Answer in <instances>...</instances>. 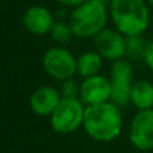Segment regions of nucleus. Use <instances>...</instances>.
<instances>
[{"label":"nucleus","instance_id":"f257e3e1","mask_svg":"<svg viewBox=\"0 0 153 153\" xmlns=\"http://www.w3.org/2000/svg\"><path fill=\"white\" fill-rule=\"evenodd\" d=\"M83 129L95 141L109 143L121 134L122 113L114 102H103L85 108Z\"/></svg>","mask_w":153,"mask_h":153},{"label":"nucleus","instance_id":"f03ea898","mask_svg":"<svg viewBox=\"0 0 153 153\" xmlns=\"http://www.w3.org/2000/svg\"><path fill=\"white\" fill-rule=\"evenodd\" d=\"M110 16L116 28L125 36L143 35L149 26L145 0H111Z\"/></svg>","mask_w":153,"mask_h":153},{"label":"nucleus","instance_id":"7ed1b4c3","mask_svg":"<svg viewBox=\"0 0 153 153\" xmlns=\"http://www.w3.org/2000/svg\"><path fill=\"white\" fill-rule=\"evenodd\" d=\"M108 20L106 4L103 0H86L76 7L70 18L73 34L79 38L95 36L105 28Z\"/></svg>","mask_w":153,"mask_h":153},{"label":"nucleus","instance_id":"20e7f679","mask_svg":"<svg viewBox=\"0 0 153 153\" xmlns=\"http://www.w3.org/2000/svg\"><path fill=\"white\" fill-rule=\"evenodd\" d=\"M85 106L78 98H63L51 114V126L55 132L69 134L83 125Z\"/></svg>","mask_w":153,"mask_h":153},{"label":"nucleus","instance_id":"39448f33","mask_svg":"<svg viewBox=\"0 0 153 153\" xmlns=\"http://www.w3.org/2000/svg\"><path fill=\"white\" fill-rule=\"evenodd\" d=\"M133 82V69L129 62L124 59L113 62L110 69L111 102L118 105L120 108L126 106L130 102Z\"/></svg>","mask_w":153,"mask_h":153},{"label":"nucleus","instance_id":"423d86ee","mask_svg":"<svg viewBox=\"0 0 153 153\" xmlns=\"http://www.w3.org/2000/svg\"><path fill=\"white\" fill-rule=\"evenodd\" d=\"M43 67L51 78L56 81L70 79L76 71V59L67 48L53 47L43 56Z\"/></svg>","mask_w":153,"mask_h":153},{"label":"nucleus","instance_id":"0eeeda50","mask_svg":"<svg viewBox=\"0 0 153 153\" xmlns=\"http://www.w3.org/2000/svg\"><path fill=\"white\" fill-rule=\"evenodd\" d=\"M94 46L102 58L111 62L126 55V36L118 30L103 28L94 36Z\"/></svg>","mask_w":153,"mask_h":153},{"label":"nucleus","instance_id":"6e6552de","mask_svg":"<svg viewBox=\"0 0 153 153\" xmlns=\"http://www.w3.org/2000/svg\"><path fill=\"white\" fill-rule=\"evenodd\" d=\"M129 140L140 151L153 149V109L136 113L129 126Z\"/></svg>","mask_w":153,"mask_h":153},{"label":"nucleus","instance_id":"1a4fd4ad","mask_svg":"<svg viewBox=\"0 0 153 153\" xmlns=\"http://www.w3.org/2000/svg\"><path fill=\"white\" fill-rule=\"evenodd\" d=\"M79 100L86 106L111 101L110 79L98 74L85 78L79 86Z\"/></svg>","mask_w":153,"mask_h":153},{"label":"nucleus","instance_id":"9d476101","mask_svg":"<svg viewBox=\"0 0 153 153\" xmlns=\"http://www.w3.org/2000/svg\"><path fill=\"white\" fill-rule=\"evenodd\" d=\"M61 91L51 86H42L36 89L30 97V108L35 114L47 117L54 113L62 97Z\"/></svg>","mask_w":153,"mask_h":153},{"label":"nucleus","instance_id":"9b49d317","mask_svg":"<svg viewBox=\"0 0 153 153\" xmlns=\"http://www.w3.org/2000/svg\"><path fill=\"white\" fill-rule=\"evenodd\" d=\"M23 24L31 34L45 35L51 31L54 26V19L51 12L46 7L34 5L30 7L23 15Z\"/></svg>","mask_w":153,"mask_h":153},{"label":"nucleus","instance_id":"f8f14e48","mask_svg":"<svg viewBox=\"0 0 153 153\" xmlns=\"http://www.w3.org/2000/svg\"><path fill=\"white\" fill-rule=\"evenodd\" d=\"M130 103L138 110L153 109V83L146 79H138L133 82Z\"/></svg>","mask_w":153,"mask_h":153},{"label":"nucleus","instance_id":"ddd939ff","mask_svg":"<svg viewBox=\"0 0 153 153\" xmlns=\"http://www.w3.org/2000/svg\"><path fill=\"white\" fill-rule=\"evenodd\" d=\"M102 69V56L98 53H85L76 59V73L83 78L97 75Z\"/></svg>","mask_w":153,"mask_h":153},{"label":"nucleus","instance_id":"4468645a","mask_svg":"<svg viewBox=\"0 0 153 153\" xmlns=\"http://www.w3.org/2000/svg\"><path fill=\"white\" fill-rule=\"evenodd\" d=\"M146 42L141 35L126 36V55L132 61H144Z\"/></svg>","mask_w":153,"mask_h":153},{"label":"nucleus","instance_id":"2eb2a0df","mask_svg":"<svg viewBox=\"0 0 153 153\" xmlns=\"http://www.w3.org/2000/svg\"><path fill=\"white\" fill-rule=\"evenodd\" d=\"M50 34H51V36H53V39L55 40V42L61 43V45L69 43L70 40H71V36L74 35L70 24H66V23H63V22H56V23H54Z\"/></svg>","mask_w":153,"mask_h":153},{"label":"nucleus","instance_id":"dca6fc26","mask_svg":"<svg viewBox=\"0 0 153 153\" xmlns=\"http://www.w3.org/2000/svg\"><path fill=\"white\" fill-rule=\"evenodd\" d=\"M61 94L63 98H76V95H79V87L76 82L73 81L71 78L62 81Z\"/></svg>","mask_w":153,"mask_h":153},{"label":"nucleus","instance_id":"f3484780","mask_svg":"<svg viewBox=\"0 0 153 153\" xmlns=\"http://www.w3.org/2000/svg\"><path fill=\"white\" fill-rule=\"evenodd\" d=\"M144 62H145L146 66L153 71V42L146 43L145 54H144Z\"/></svg>","mask_w":153,"mask_h":153},{"label":"nucleus","instance_id":"a211bd4d","mask_svg":"<svg viewBox=\"0 0 153 153\" xmlns=\"http://www.w3.org/2000/svg\"><path fill=\"white\" fill-rule=\"evenodd\" d=\"M61 4L66 5V7H79L81 4H83L86 0H58Z\"/></svg>","mask_w":153,"mask_h":153},{"label":"nucleus","instance_id":"6ab92c4d","mask_svg":"<svg viewBox=\"0 0 153 153\" xmlns=\"http://www.w3.org/2000/svg\"><path fill=\"white\" fill-rule=\"evenodd\" d=\"M145 1H146V3H149L151 5H153V0H145Z\"/></svg>","mask_w":153,"mask_h":153}]
</instances>
